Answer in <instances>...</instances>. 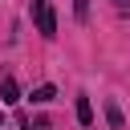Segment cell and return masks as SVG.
<instances>
[{
	"instance_id": "cell-6",
	"label": "cell",
	"mask_w": 130,
	"mask_h": 130,
	"mask_svg": "<svg viewBox=\"0 0 130 130\" xmlns=\"http://www.w3.org/2000/svg\"><path fill=\"white\" fill-rule=\"evenodd\" d=\"M73 16L77 20H89V0H73Z\"/></svg>"
},
{
	"instance_id": "cell-2",
	"label": "cell",
	"mask_w": 130,
	"mask_h": 130,
	"mask_svg": "<svg viewBox=\"0 0 130 130\" xmlns=\"http://www.w3.org/2000/svg\"><path fill=\"white\" fill-rule=\"evenodd\" d=\"M102 110H106V122H110V130H126V114H122L118 98H106V102H102Z\"/></svg>"
},
{
	"instance_id": "cell-1",
	"label": "cell",
	"mask_w": 130,
	"mask_h": 130,
	"mask_svg": "<svg viewBox=\"0 0 130 130\" xmlns=\"http://www.w3.org/2000/svg\"><path fill=\"white\" fill-rule=\"evenodd\" d=\"M32 20H37V32H41V37H57V12H53V0H32Z\"/></svg>"
},
{
	"instance_id": "cell-8",
	"label": "cell",
	"mask_w": 130,
	"mask_h": 130,
	"mask_svg": "<svg viewBox=\"0 0 130 130\" xmlns=\"http://www.w3.org/2000/svg\"><path fill=\"white\" fill-rule=\"evenodd\" d=\"M114 8H118L122 16H130V0H114Z\"/></svg>"
},
{
	"instance_id": "cell-7",
	"label": "cell",
	"mask_w": 130,
	"mask_h": 130,
	"mask_svg": "<svg viewBox=\"0 0 130 130\" xmlns=\"http://www.w3.org/2000/svg\"><path fill=\"white\" fill-rule=\"evenodd\" d=\"M28 130H53V126H49V118H32V122H28Z\"/></svg>"
},
{
	"instance_id": "cell-4",
	"label": "cell",
	"mask_w": 130,
	"mask_h": 130,
	"mask_svg": "<svg viewBox=\"0 0 130 130\" xmlns=\"http://www.w3.org/2000/svg\"><path fill=\"white\" fill-rule=\"evenodd\" d=\"M0 102H4V106H16V102H20V85H16L12 77L0 81Z\"/></svg>"
},
{
	"instance_id": "cell-5",
	"label": "cell",
	"mask_w": 130,
	"mask_h": 130,
	"mask_svg": "<svg viewBox=\"0 0 130 130\" xmlns=\"http://www.w3.org/2000/svg\"><path fill=\"white\" fill-rule=\"evenodd\" d=\"M53 98H57V89H53V85H37V89L28 93V102H32V106H49Z\"/></svg>"
},
{
	"instance_id": "cell-3",
	"label": "cell",
	"mask_w": 130,
	"mask_h": 130,
	"mask_svg": "<svg viewBox=\"0 0 130 130\" xmlns=\"http://www.w3.org/2000/svg\"><path fill=\"white\" fill-rule=\"evenodd\" d=\"M73 114H77V122L89 130L93 126V102H89V93H77V102H73Z\"/></svg>"
}]
</instances>
